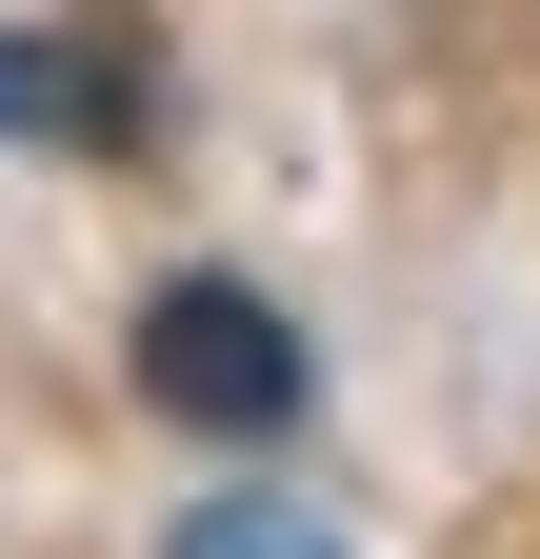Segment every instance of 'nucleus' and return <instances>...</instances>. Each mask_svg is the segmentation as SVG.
<instances>
[{
    "label": "nucleus",
    "instance_id": "3",
    "mask_svg": "<svg viewBox=\"0 0 540 559\" xmlns=\"http://www.w3.org/2000/svg\"><path fill=\"white\" fill-rule=\"evenodd\" d=\"M161 559H341V539H320L301 500H200V520H180Z\"/></svg>",
    "mask_w": 540,
    "mask_h": 559
},
{
    "label": "nucleus",
    "instance_id": "2",
    "mask_svg": "<svg viewBox=\"0 0 540 559\" xmlns=\"http://www.w3.org/2000/svg\"><path fill=\"white\" fill-rule=\"evenodd\" d=\"M0 120H21V140H120V81L60 60V40H0Z\"/></svg>",
    "mask_w": 540,
    "mask_h": 559
},
{
    "label": "nucleus",
    "instance_id": "1",
    "mask_svg": "<svg viewBox=\"0 0 540 559\" xmlns=\"http://www.w3.org/2000/svg\"><path fill=\"white\" fill-rule=\"evenodd\" d=\"M141 400L200 419V440H281V419H301L281 300H260V280H161V300H141Z\"/></svg>",
    "mask_w": 540,
    "mask_h": 559
}]
</instances>
